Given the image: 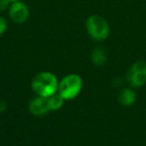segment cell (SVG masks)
I'll use <instances>...</instances> for the list:
<instances>
[{
	"label": "cell",
	"instance_id": "2",
	"mask_svg": "<svg viewBox=\"0 0 146 146\" xmlns=\"http://www.w3.org/2000/svg\"><path fill=\"white\" fill-rule=\"evenodd\" d=\"M85 27L88 35L92 40L102 42L108 38L110 34V26L108 22L100 15H90L86 19Z\"/></svg>",
	"mask_w": 146,
	"mask_h": 146
},
{
	"label": "cell",
	"instance_id": "5",
	"mask_svg": "<svg viewBox=\"0 0 146 146\" xmlns=\"http://www.w3.org/2000/svg\"><path fill=\"white\" fill-rule=\"evenodd\" d=\"M8 16L13 23L21 25L29 19V8L22 0L12 2L8 8Z\"/></svg>",
	"mask_w": 146,
	"mask_h": 146
},
{
	"label": "cell",
	"instance_id": "8",
	"mask_svg": "<svg viewBox=\"0 0 146 146\" xmlns=\"http://www.w3.org/2000/svg\"><path fill=\"white\" fill-rule=\"evenodd\" d=\"M91 62L95 66H103L107 61V53L102 46H96L91 52Z\"/></svg>",
	"mask_w": 146,
	"mask_h": 146
},
{
	"label": "cell",
	"instance_id": "3",
	"mask_svg": "<svg viewBox=\"0 0 146 146\" xmlns=\"http://www.w3.org/2000/svg\"><path fill=\"white\" fill-rule=\"evenodd\" d=\"M83 88L82 78L77 74H69L59 81L58 94L65 100H74L79 96Z\"/></svg>",
	"mask_w": 146,
	"mask_h": 146
},
{
	"label": "cell",
	"instance_id": "6",
	"mask_svg": "<svg viewBox=\"0 0 146 146\" xmlns=\"http://www.w3.org/2000/svg\"><path fill=\"white\" fill-rule=\"evenodd\" d=\"M28 108H29V111L35 116L45 115L47 112L50 111L47 98H42V96H38L36 98H34L29 102Z\"/></svg>",
	"mask_w": 146,
	"mask_h": 146
},
{
	"label": "cell",
	"instance_id": "10",
	"mask_svg": "<svg viewBox=\"0 0 146 146\" xmlns=\"http://www.w3.org/2000/svg\"><path fill=\"white\" fill-rule=\"evenodd\" d=\"M7 28H8L7 20L4 17H2V16H0V37L5 34V32L7 31Z\"/></svg>",
	"mask_w": 146,
	"mask_h": 146
},
{
	"label": "cell",
	"instance_id": "1",
	"mask_svg": "<svg viewBox=\"0 0 146 146\" xmlns=\"http://www.w3.org/2000/svg\"><path fill=\"white\" fill-rule=\"evenodd\" d=\"M59 81L57 77L50 72H40L31 82L32 90L36 96L49 98L58 92Z\"/></svg>",
	"mask_w": 146,
	"mask_h": 146
},
{
	"label": "cell",
	"instance_id": "4",
	"mask_svg": "<svg viewBox=\"0 0 146 146\" xmlns=\"http://www.w3.org/2000/svg\"><path fill=\"white\" fill-rule=\"evenodd\" d=\"M127 82L132 88H141L146 84V62L137 61L127 73Z\"/></svg>",
	"mask_w": 146,
	"mask_h": 146
},
{
	"label": "cell",
	"instance_id": "12",
	"mask_svg": "<svg viewBox=\"0 0 146 146\" xmlns=\"http://www.w3.org/2000/svg\"><path fill=\"white\" fill-rule=\"evenodd\" d=\"M9 1L12 3V2H15V1H20V0H9Z\"/></svg>",
	"mask_w": 146,
	"mask_h": 146
},
{
	"label": "cell",
	"instance_id": "9",
	"mask_svg": "<svg viewBox=\"0 0 146 146\" xmlns=\"http://www.w3.org/2000/svg\"><path fill=\"white\" fill-rule=\"evenodd\" d=\"M47 100H48V106H49L50 111H55V110H58L62 108L63 104H64L65 100L58 94V92H56V94H52V96H50L49 98H47Z\"/></svg>",
	"mask_w": 146,
	"mask_h": 146
},
{
	"label": "cell",
	"instance_id": "11",
	"mask_svg": "<svg viewBox=\"0 0 146 146\" xmlns=\"http://www.w3.org/2000/svg\"><path fill=\"white\" fill-rule=\"evenodd\" d=\"M11 2L9 0H0V12H4L8 10Z\"/></svg>",
	"mask_w": 146,
	"mask_h": 146
},
{
	"label": "cell",
	"instance_id": "7",
	"mask_svg": "<svg viewBox=\"0 0 146 146\" xmlns=\"http://www.w3.org/2000/svg\"><path fill=\"white\" fill-rule=\"evenodd\" d=\"M136 94L132 88H125L119 92L118 102L124 106H130L136 102Z\"/></svg>",
	"mask_w": 146,
	"mask_h": 146
}]
</instances>
